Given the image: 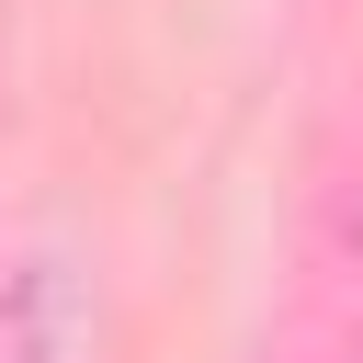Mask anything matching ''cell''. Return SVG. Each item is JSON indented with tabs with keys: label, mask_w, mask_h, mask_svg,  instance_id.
Segmentation results:
<instances>
[]
</instances>
